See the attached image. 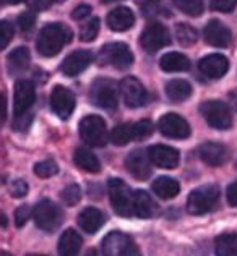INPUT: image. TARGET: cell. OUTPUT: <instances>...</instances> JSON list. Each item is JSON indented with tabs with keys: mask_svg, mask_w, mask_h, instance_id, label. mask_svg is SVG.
Returning a JSON list of instances; mask_svg holds the SVG:
<instances>
[{
	"mask_svg": "<svg viewBox=\"0 0 237 256\" xmlns=\"http://www.w3.org/2000/svg\"><path fill=\"white\" fill-rule=\"evenodd\" d=\"M72 38H73L72 31L62 23L46 24L41 30L36 41L38 52L43 57H56L64 49V46H67L72 41Z\"/></svg>",
	"mask_w": 237,
	"mask_h": 256,
	"instance_id": "cell-1",
	"label": "cell"
},
{
	"mask_svg": "<svg viewBox=\"0 0 237 256\" xmlns=\"http://www.w3.org/2000/svg\"><path fill=\"white\" fill-rule=\"evenodd\" d=\"M219 203V186L203 185L190 192L187 198V211L193 216L213 211Z\"/></svg>",
	"mask_w": 237,
	"mask_h": 256,
	"instance_id": "cell-2",
	"label": "cell"
},
{
	"mask_svg": "<svg viewBox=\"0 0 237 256\" xmlns=\"http://www.w3.org/2000/svg\"><path fill=\"white\" fill-rule=\"evenodd\" d=\"M107 188H109V198L114 211L122 218L133 216V193L125 182L120 178H111Z\"/></svg>",
	"mask_w": 237,
	"mask_h": 256,
	"instance_id": "cell-3",
	"label": "cell"
},
{
	"mask_svg": "<svg viewBox=\"0 0 237 256\" xmlns=\"http://www.w3.org/2000/svg\"><path fill=\"white\" fill-rule=\"evenodd\" d=\"M200 112L208 125L216 130H229L232 126V114L224 102L206 100L200 106Z\"/></svg>",
	"mask_w": 237,
	"mask_h": 256,
	"instance_id": "cell-4",
	"label": "cell"
},
{
	"mask_svg": "<svg viewBox=\"0 0 237 256\" xmlns=\"http://www.w3.org/2000/svg\"><path fill=\"white\" fill-rule=\"evenodd\" d=\"M117 84L109 78H98L96 82L91 84L90 98L94 102V106L101 107V109H114L119 102V92Z\"/></svg>",
	"mask_w": 237,
	"mask_h": 256,
	"instance_id": "cell-5",
	"label": "cell"
},
{
	"mask_svg": "<svg viewBox=\"0 0 237 256\" xmlns=\"http://www.w3.org/2000/svg\"><path fill=\"white\" fill-rule=\"evenodd\" d=\"M80 136L86 144L103 148L107 143L106 122L99 116H88L80 122Z\"/></svg>",
	"mask_w": 237,
	"mask_h": 256,
	"instance_id": "cell-6",
	"label": "cell"
},
{
	"mask_svg": "<svg viewBox=\"0 0 237 256\" xmlns=\"http://www.w3.org/2000/svg\"><path fill=\"white\" fill-rule=\"evenodd\" d=\"M33 218H35L36 226L44 232H54L56 228L62 224L64 214L60 211L57 204H54L49 200H43L36 204L35 211H33Z\"/></svg>",
	"mask_w": 237,
	"mask_h": 256,
	"instance_id": "cell-7",
	"label": "cell"
},
{
	"mask_svg": "<svg viewBox=\"0 0 237 256\" xmlns=\"http://www.w3.org/2000/svg\"><path fill=\"white\" fill-rule=\"evenodd\" d=\"M104 256H141L137 244L122 232H111L103 240Z\"/></svg>",
	"mask_w": 237,
	"mask_h": 256,
	"instance_id": "cell-8",
	"label": "cell"
},
{
	"mask_svg": "<svg viewBox=\"0 0 237 256\" xmlns=\"http://www.w3.org/2000/svg\"><path fill=\"white\" fill-rule=\"evenodd\" d=\"M99 58L104 65H112L119 70H125L133 64V54L130 47L124 42H111L106 44L99 50Z\"/></svg>",
	"mask_w": 237,
	"mask_h": 256,
	"instance_id": "cell-9",
	"label": "cell"
},
{
	"mask_svg": "<svg viewBox=\"0 0 237 256\" xmlns=\"http://www.w3.org/2000/svg\"><path fill=\"white\" fill-rule=\"evenodd\" d=\"M169 44H171L169 31L164 24H161L158 22L148 24L140 36V46L143 47L148 54L158 52L159 49H162V47H166Z\"/></svg>",
	"mask_w": 237,
	"mask_h": 256,
	"instance_id": "cell-10",
	"label": "cell"
},
{
	"mask_svg": "<svg viewBox=\"0 0 237 256\" xmlns=\"http://www.w3.org/2000/svg\"><path fill=\"white\" fill-rule=\"evenodd\" d=\"M158 128H159V132L167 138L185 140L190 136V125H188V122L174 112L162 116L158 122Z\"/></svg>",
	"mask_w": 237,
	"mask_h": 256,
	"instance_id": "cell-11",
	"label": "cell"
},
{
	"mask_svg": "<svg viewBox=\"0 0 237 256\" xmlns=\"http://www.w3.org/2000/svg\"><path fill=\"white\" fill-rule=\"evenodd\" d=\"M51 106H52V110L56 112L60 118L67 120L73 114V110H75V106H77L75 94H73L69 88L56 86L51 94Z\"/></svg>",
	"mask_w": 237,
	"mask_h": 256,
	"instance_id": "cell-12",
	"label": "cell"
},
{
	"mask_svg": "<svg viewBox=\"0 0 237 256\" xmlns=\"http://www.w3.org/2000/svg\"><path fill=\"white\" fill-rule=\"evenodd\" d=\"M120 92L128 107H141L146 104L148 92L145 86L141 84L135 76H125L120 82Z\"/></svg>",
	"mask_w": 237,
	"mask_h": 256,
	"instance_id": "cell-13",
	"label": "cell"
},
{
	"mask_svg": "<svg viewBox=\"0 0 237 256\" xmlns=\"http://www.w3.org/2000/svg\"><path fill=\"white\" fill-rule=\"evenodd\" d=\"M36 99V90L35 84L28 80H20L15 84V102H13V110L17 117L25 116L30 110V107L35 104Z\"/></svg>",
	"mask_w": 237,
	"mask_h": 256,
	"instance_id": "cell-14",
	"label": "cell"
},
{
	"mask_svg": "<svg viewBox=\"0 0 237 256\" xmlns=\"http://www.w3.org/2000/svg\"><path fill=\"white\" fill-rule=\"evenodd\" d=\"M151 159L148 156V151L133 150L125 159V167L137 180H146L151 175Z\"/></svg>",
	"mask_w": 237,
	"mask_h": 256,
	"instance_id": "cell-15",
	"label": "cell"
},
{
	"mask_svg": "<svg viewBox=\"0 0 237 256\" xmlns=\"http://www.w3.org/2000/svg\"><path fill=\"white\" fill-rule=\"evenodd\" d=\"M148 156H150L151 162L159 167V169H175L179 166L180 154L177 150H174L171 146L164 144H154L148 150Z\"/></svg>",
	"mask_w": 237,
	"mask_h": 256,
	"instance_id": "cell-16",
	"label": "cell"
},
{
	"mask_svg": "<svg viewBox=\"0 0 237 256\" xmlns=\"http://www.w3.org/2000/svg\"><path fill=\"white\" fill-rule=\"evenodd\" d=\"M93 62V54L90 50H75L70 56L64 58L62 65H60V72L65 76H77L81 72H85Z\"/></svg>",
	"mask_w": 237,
	"mask_h": 256,
	"instance_id": "cell-17",
	"label": "cell"
},
{
	"mask_svg": "<svg viewBox=\"0 0 237 256\" xmlns=\"http://www.w3.org/2000/svg\"><path fill=\"white\" fill-rule=\"evenodd\" d=\"M198 154L203 162L213 167H219L222 164H226L229 158H231V152H229L227 146H224L222 143H214V141L203 143L198 150Z\"/></svg>",
	"mask_w": 237,
	"mask_h": 256,
	"instance_id": "cell-18",
	"label": "cell"
},
{
	"mask_svg": "<svg viewBox=\"0 0 237 256\" xmlns=\"http://www.w3.org/2000/svg\"><path fill=\"white\" fill-rule=\"evenodd\" d=\"M203 36H205V41L213 47H227L232 41L231 30L224 23L218 22V20H211L205 26Z\"/></svg>",
	"mask_w": 237,
	"mask_h": 256,
	"instance_id": "cell-19",
	"label": "cell"
},
{
	"mask_svg": "<svg viewBox=\"0 0 237 256\" xmlns=\"http://www.w3.org/2000/svg\"><path fill=\"white\" fill-rule=\"evenodd\" d=\"M198 70L208 78L218 80L226 75V72L229 70V62L221 54H211V56H206L200 60Z\"/></svg>",
	"mask_w": 237,
	"mask_h": 256,
	"instance_id": "cell-20",
	"label": "cell"
},
{
	"mask_svg": "<svg viewBox=\"0 0 237 256\" xmlns=\"http://www.w3.org/2000/svg\"><path fill=\"white\" fill-rule=\"evenodd\" d=\"M135 23V15L130 8L127 6H117L116 10H112L109 15H107V26L112 31H127L130 30Z\"/></svg>",
	"mask_w": 237,
	"mask_h": 256,
	"instance_id": "cell-21",
	"label": "cell"
},
{
	"mask_svg": "<svg viewBox=\"0 0 237 256\" xmlns=\"http://www.w3.org/2000/svg\"><path fill=\"white\" fill-rule=\"evenodd\" d=\"M106 216L96 208H85L83 211L78 214V226L83 228L86 234H96L101 227L104 226Z\"/></svg>",
	"mask_w": 237,
	"mask_h": 256,
	"instance_id": "cell-22",
	"label": "cell"
},
{
	"mask_svg": "<svg viewBox=\"0 0 237 256\" xmlns=\"http://www.w3.org/2000/svg\"><path fill=\"white\" fill-rule=\"evenodd\" d=\"M156 203L150 196V193L143 190L133 192V212L141 219H150L156 214Z\"/></svg>",
	"mask_w": 237,
	"mask_h": 256,
	"instance_id": "cell-23",
	"label": "cell"
},
{
	"mask_svg": "<svg viewBox=\"0 0 237 256\" xmlns=\"http://www.w3.org/2000/svg\"><path fill=\"white\" fill-rule=\"evenodd\" d=\"M81 237L77 230L73 228H67V230L60 235L59 240V254L60 256H78L81 248Z\"/></svg>",
	"mask_w": 237,
	"mask_h": 256,
	"instance_id": "cell-24",
	"label": "cell"
},
{
	"mask_svg": "<svg viewBox=\"0 0 237 256\" xmlns=\"http://www.w3.org/2000/svg\"><path fill=\"white\" fill-rule=\"evenodd\" d=\"M159 66L162 72L175 73V72H187L190 68V60H188L184 54L179 52H167L161 57Z\"/></svg>",
	"mask_w": 237,
	"mask_h": 256,
	"instance_id": "cell-25",
	"label": "cell"
},
{
	"mask_svg": "<svg viewBox=\"0 0 237 256\" xmlns=\"http://www.w3.org/2000/svg\"><path fill=\"white\" fill-rule=\"evenodd\" d=\"M153 192L161 200H172L180 192V184L172 177H158L153 182Z\"/></svg>",
	"mask_w": 237,
	"mask_h": 256,
	"instance_id": "cell-26",
	"label": "cell"
},
{
	"mask_svg": "<svg viewBox=\"0 0 237 256\" xmlns=\"http://www.w3.org/2000/svg\"><path fill=\"white\" fill-rule=\"evenodd\" d=\"M73 162H75L81 170L90 172V174H98L101 170L99 159L94 154L86 150V148H78L73 154Z\"/></svg>",
	"mask_w": 237,
	"mask_h": 256,
	"instance_id": "cell-27",
	"label": "cell"
},
{
	"mask_svg": "<svg viewBox=\"0 0 237 256\" xmlns=\"http://www.w3.org/2000/svg\"><path fill=\"white\" fill-rule=\"evenodd\" d=\"M166 96L172 102H182L192 96V86L185 80H171L166 84Z\"/></svg>",
	"mask_w": 237,
	"mask_h": 256,
	"instance_id": "cell-28",
	"label": "cell"
},
{
	"mask_svg": "<svg viewBox=\"0 0 237 256\" xmlns=\"http://www.w3.org/2000/svg\"><path fill=\"white\" fill-rule=\"evenodd\" d=\"M216 256H237V234H222L214 240Z\"/></svg>",
	"mask_w": 237,
	"mask_h": 256,
	"instance_id": "cell-29",
	"label": "cell"
},
{
	"mask_svg": "<svg viewBox=\"0 0 237 256\" xmlns=\"http://www.w3.org/2000/svg\"><path fill=\"white\" fill-rule=\"evenodd\" d=\"M30 60H31L30 50L26 49V47H18V49H15L9 56L10 72H13V73H22L23 70L28 68Z\"/></svg>",
	"mask_w": 237,
	"mask_h": 256,
	"instance_id": "cell-30",
	"label": "cell"
},
{
	"mask_svg": "<svg viewBox=\"0 0 237 256\" xmlns=\"http://www.w3.org/2000/svg\"><path fill=\"white\" fill-rule=\"evenodd\" d=\"M135 138V125L132 124H120L112 130L111 133V141L116 146H125Z\"/></svg>",
	"mask_w": 237,
	"mask_h": 256,
	"instance_id": "cell-31",
	"label": "cell"
},
{
	"mask_svg": "<svg viewBox=\"0 0 237 256\" xmlns=\"http://www.w3.org/2000/svg\"><path fill=\"white\" fill-rule=\"evenodd\" d=\"M175 38H177V41L182 44V46H193L197 42V30L192 28L188 23H179L175 24Z\"/></svg>",
	"mask_w": 237,
	"mask_h": 256,
	"instance_id": "cell-32",
	"label": "cell"
},
{
	"mask_svg": "<svg viewBox=\"0 0 237 256\" xmlns=\"http://www.w3.org/2000/svg\"><path fill=\"white\" fill-rule=\"evenodd\" d=\"M177 8L188 16H200L205 8L203 0H172Z\"/></svg>",
	"mask_w": 237,
	"mask_h": 256,
	"instance_id": "cell-33",
	"label": "cell"
},
{
	"mask_svg": "<svg viewBox=\"0 0 237 256\" xmlns=\"http://www.w3.org/2000/svg\"><path fill=\"white\" fill-rule=\"evenodd\" d=\"M99 18H91L90 22H88L83 28L80 31V39L83 42H91L96 39L98 32H99Z\"/></svg>",
	"mask_w": 237,
	"mask_h": 256,
	"instance_id": "cell-34",
	"label": "cell"
},
{
	"mask_svg": "<svg viewBox=\"0 0 237 256\" xmlns=\"http://www.w3.org/2000/svg\"><path fill=\"white\" fill-rule=\"evenodd\" d=\"M35 174L41 178H49V177H54L56 174H59V166L54 162V160L47 159L35 166Z\"/></svg>",
	"mask_w": 237,
	"mask_h": 256,
	"instance_id": "cell-35",
	"label": "cell"
},
{
	"mask_svg": "<svg viewBox=\"0 0 237 256\" xmlns=\"http://www.w3.org/2000/svg\"><path fill=\"white\" fill-rule=\"evenodd\" d=\"M60 198L62 201L67 204V206H75L77 203H80L81 200V190L78 185H69L67 188H64L62 194H60Z\"/></svg>",
	"mask_w": 237,
	"mask_h": 256,
	"instance_id": "cell-36",
	"label": "cell"
},
{
	"mask_svg": "<svg viewBox=\"0 0 237 256\" xmlns=\"http://www.w3.org/2000/svg\"><path fill=\"white\" fill-rule=\"evenodd\" d=\"M154 132V125L150 120H140L135 124V138L137 140H145L148 136H151V133Z\"/></svg>",
	"mask_w": 237,
	"mask_h": 256,
	"instance_id": "cell-37",
	"label": "cell"
},
{
	"mask_svg": "<svg viewBox=\"0 0 237 256\" xmlns=\"http://www.w3.org/2000/svg\"><path fill=\"white\" fill-rule=\"evenodd\" d=\"M28 190H30L28 184L22 178L13 180L10 184V194L13 198H25L26 194H28Z\"/></svg>",
	"mask_w": 237,
	"mask_h": 256,
	"instance_id": "cell-38",
	"label": "cell"
},
{
	"mask_svg": "<svg viewBox=\"0 0 237 256\" xmlns=\"http://www.w3.org/2000/svg\"><path fill=\"white\" fill-rule=\"evenodd\" d=\"M36 22V13L35 12H25L18 16V26L23 32H30L33 30Z\"/></svg>",
	"mask_w": 237,
	"mask_h": 256,
	"instance_id": "cell-39",
	"label": "cell"
},
{
	"mask_svg": "<svg viewBox=\"0 0 237 256\" xmlns=\"http://www.w3.org/2000/svg\"><path fill=\"white\" fill-rule=\"evenodd\" d=\"M209 6L214 12L231 13L237 6V0H209Z\"/></svg>",
	"mask_w": 237,
	"mask_h": 256,
	"instance_id": "cell-40",
	"label": "cell"
},
{
	"mask_svg": "<svg viewBox=\"0 0 237 256\" xmlns=\"http://www.w3.org/2000/svg\"><path fill=\"white\" fill-rule=\"evenodd\" d=\"M12 38H13L12 24L9 22H2V24H0V47L5 49V47L9 46V42L12 41Z\"/></svg>",
	"mask_w": 237,
	"mask_h": 256,
	"instance_id": "cell-41",
	"label": "cell"
},
{
	"mask_svg": "<svg viewBox=\"0 0 237 256\" xmlns=\"http://www.w3.org/2000/svg\"><path fill=\"white\" fill-rule=\"evenodd\" d=\"M31 218V208L30 206H20L18 210L15 211V224L17 227H23L28 219Z\"/></svg>",
	"mask_w": 237,
	"mask_h": 256,
	"instance_id": "cell-42",
	"label": "cell"
},
{
	"mask_svg": "<svg viewBox=\"0 0 237 256\" xmlns=\"http://www.w3.org/2000/svg\"><path fill=\"white\" fill-rule=\"evenodd\" d=\"M137 5L143 10L146 15H151L159 8V0H135Z\"/></svg>",
	"mask_w": 237,
	"mask_h": 256,
	"instance_id": "cell-43",
	"label": "cell"
},
{
	"mask_svg": "<svg viewBox=\"0 0 237 256\" xmlns=\"http://www.w3.org/2000/svg\"><path fill=\"white\" fill-rule=\"evenodd\" d=\"M90 13H91V6L90 5H78V6L73 8L72 18L77 20V22H80V20H85V18L90 16Z\"/></svg>",
	"mask_w": 237,
	"mask_h": 256,
	"instance_id": "cell-44",
	"label": "cell"
},
{
	"mask_svg": "<svg viewBox=\"0 0 237 256\" xmlns=\"http://www.w3.org/2000/svg\"><path fill=\"white\" fill-rule=\"evenodd\" d=\"M56 0H26V4H28L33 10H46V8H49L51 4H54Z\"/></svg>",
	"mask_w": 237,
	"mask_h": 256,
	"instance_id": "cell-45",
	"label": "cell"
},
{
	"mask_svg": "<svg viewBox=\"0 0 237 256\" xmlns=\"http://www.w3.org/2000/svg\"><path fill=\"white\" fill-rule=\"evenodd\" d=\"M226 196H227V203L234 208H237V180L232 182V184L227 186Z\"/></svg>",
	"mask_w": 237,
	"mask_h": 256,
	"instance_id": "cell-46",
	"label": "cell"
},
{
	"mask_svg": "<svg viewBox=\"0 0 237 256\" xmlns=\"http://www.w3.org/2000/svg\"><path fill=\"white\" fill-rule=\"evenodd\" d=\"M227 96H229V100H231L232 107H234L235 112H237V90H232L231 92L227 94Z\"/></svg>",
	"mask_w": 237,
	"mask_h": 256,
	"instance_id": "cell-47",
	"label": "cell"
},
{
	"mask_svg": "<svg viewBox=\"0 0 237 256\" xmlns=\"http://www.w3.org/2000/svg\"><path fill=\"white\" fill-rule=\"evenodd\" d=\"M2 106H4V110H2V122L7 117V94L5 91H2Z\"/></svg>",
	"mask_w": 237,
	"mask_h": 256,
	"instance_id": "cell-48",
	"label": "cell"
},
{
	"mask_svg": "<svg viewBox=\"0 0 237 256\" xmlns=\"http://www.w3.org/2000/svg\"><path fill=\"white\" fill-rule=\"evenodd\" d=\"M5 4H10V5H17L20 2H23V0H4Z\"/></svg>",
	"mask_w": 237,
	"mask_h": 256,
	"instance_id": "cell-49",
	"label": "cell"
},
{
	"mask_svg": "<svg viewBox=\"0 0 237 256\" xmlns=\"http://www.w3.org/2000/svg\"><path fill=\"white\" fill-rule=\"evenodd\" d=\"M103 4H112V2H119V0H101Z\"/></svg>",
	"mask_w": 237,
	"mask_h": 256,
	"instance_id": "cell-50",
	"label": "cell"
},
{
	"mask_svg": "<svg viewBox=\"0 0 237 256\" xmlns=\"http://www.w3.org/2000/svg\"><path fill=\"white\" fill-rule=\"evenodd\" d=\"M86 256H96V252H94V250H91V252H88V253H86Z\"/></svg>",
	"mask_w": 237,
	"mask_h": 256,
	"instance_id": "cell-51",
	"label": "cell"
},
{
	"mask_svg": "<svg viewBox=\"0 0 237 256\" xmlns=\"http://www.w3.org/2000/svg\"><path fill=\"white\" fill-rule=\"evenodd\" d=\"M2 226H4V227L7 226V218H5V216H2Z\"/></svg>",
	"mask_w": 237,
	"mask_h": 256,
	"instance_id": "cell-52",
	"label": "cell"
},
{
	"mask_svg": "<svg viewBox=\"0 0 237 256\" xmlns=\"http://www.w3.org/2000/svg\"><path fill=\"white\" fill-rule=\"evenodd\" d=\"M2 256H13V254H10V253H7V252H2Z\"/></svg>",
	"mask_w": 237,
	"mask_h": 256,
	"instance_id": "cell-53",
	"label": "cell"
},
{
	"mask_svg": "<svg viewBox=\"0 0 237 256\" xmlns=\"http://www.w3.org/2000/svg\"><path fill=\"white\" fill-rule=\"evenodd\" d=\"M28 256H47V254H28Z\"/></svg>",
	"mask_w": 237,
	"mask_h": 256,
	"instance_id": "cell-54",
	"label": "cell"
},
{
	"mask_svg": "<svg viewBox=\"0 0 237 256\" xmlns=\"http://www.w3.org/2000/svg\"><path fill=\"white\" fill-rule=\"evenodd\" d=\"M56 2H57V4H60V2H64V0H56Z\"/></svg>",
	"mask_w": 237,
	"mask_h": 256,
	"instance_id": "cell-55",
	"label": "cell"
}]
</instances>
